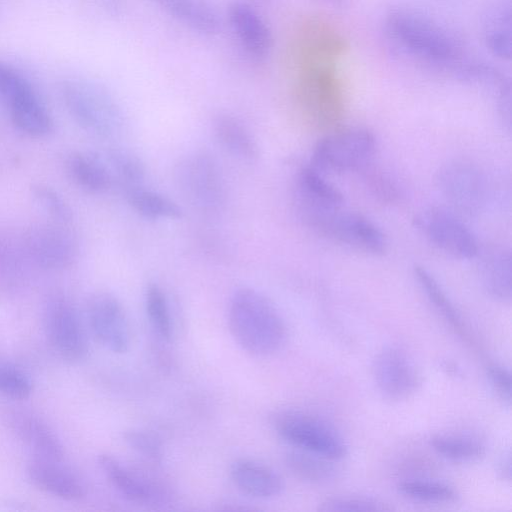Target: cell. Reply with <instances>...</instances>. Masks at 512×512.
Returning <instances> with one entry per match:
<instances>
[{
  "label": "cell",
  "mask_w": 512,
  "mask_h": 512,
  "mask_svg": "<svg viewBox=\"0 0 512 512\" xmlns=\"http://www.w3.org/2000/svg\"><path fill=\"white\" fill-rule=\"evenodd\" d=\"M384 29L395 52L418 64L455 74L465 62L460 39L445 25L419 10L392 9L386 15Z\"/></svg>",
  "instance_id": "6da1fadb"
},
{
  "label": "cell",
  "mask_w": 512,
  "mask_h": 512,
  "mask_svg": "<svg viewBox=\"0 0 512 512\" xmlns=\"http://www.w3.org/2000/svg\"><path fill=\"white\" fill-rule=\"evenodd\" d=\"M228 326L238 346L256 357L275 354L287 340V327L279 310L264 294L250 287L232 294Z\"/></svg>",
  "instance_id": "7a4b0ae2"
},
{
  "label": "cell",
  "mask_w": 512,
  "mask_h": 512,
  "mask_svg": "<svg viewBox=\"0 0 512 512\" xmlns=\"http://www.w3.org/2000/svg\"><path fill=\"white\" fill-rule=\"evenodd\" d=\"M60 94L69 115L85 131L107 138L122 130L124 114L121 106L97 82L69 78L62 82Z\"/></svg>",
  "instance_id": "3957f363"
},
{
  "label": "cell",
  "mask_w": 512,
  "mask_h": 512,
  "mask_svg": "<svg viewBox=\"0 0 512 512\" xmlns=\"http://www.w3.org/2000/svg\"><path fill=\"white\" fill-rule=\"evenodd\" d=\"M377 150L375 134L365 127L335 130L315 145L310 165L322 173L360 172L373 162Z\"/></svg>",
  "instance_id": "277c9868"
},
{
  "label": "cell",
  "mask_w": 512,
  "mask_h": 512,
  "mask_svg": "<svg viewBox=\"0 0 512 512\" xmlns=\"http://www.w3.org/2000/svg\"><path fill=\"white\" fill-rule=\"evenodd\" d=\"M297 95L302 109L318 126L334 127L341 119L344 101L334 62H303Z\"/></svg>",
  "instance_id": "5b68a950"
},
{
  "label": "cell",
  "mask_w": 512,
  "mask_h": 512,
  "mask_svg": "<svg viewBox=\"0 0 512 512\" xmlns=\"http://www.w3.org/2000/svg\"><path fill=\"white\" fill-rule=\"evenodd\" d=\"M435 184L449 209L460 216L479 215L487 207L491 195L486 173L468 160L443 164L436 172Z\"/></svg>",
  "instance_id": "8992f818"
},
{
  "label": "cell",
  "mask_w": 512,
  "mask_h": 512,
  "mask_svg": "<svg viewBox=\"0 0 512 512\" xmlns=\"http://www.w3.org/2000/svg\"><path fill=\"white\" fill-rule=\"evenodd\" d=\"M175 182L190 205L204 213L222 209L226 185L217 161L207 152L196 151L183 157L175 168Z\"/></svg>",
  "instance_id": "52a82bcc"
},
{
  "label": "cell",
  "mask_w": 512,
  "mask_h": 512,
  "mask_svg": "<svg viewBox=\"0 0 512 512\" xmlns=\"http://www.w3.org/2000/svg\"><path fill=\"white\" fill-rule=\"evenodd\" d=\"M0 99L8 109L12 123L21 132L36 138L52 133L53 119L32 84L1 60Z\"/></svg>",
  "instance_id": "ba28073f"
},
{
  "label": "cell",
  "mask_w": 512,
  "mask_h": 512,
  "mask_svg": "<svg viewBox=\"0 0 512 512\" xmlns=\"http://www.w3.org/2000/svg\"><path fill=\"white\" fill-rule=\"evenodd\" d=\"M276 433L293 447L334 461L343 459L348 447L339 432L322 418L299 410H282L273 416Z\"/></svg>",
  "instance_id": "9c48e42d"
},
{
  "label": "cell",
  "mask_w": 512,
  "mask_h": 512,
  "mask_svg": "<svg viewBox=\"0 0 512 512\" xmlns=\"http://www.w3.org/2000/svg\"><path fill=\"white\" fill-rule=\"evenodd\" d=\"M43 326L52 349L63 360L77 363L89 352V343L81 318L63 293H51L44 302Z\"/></svg>",
  "instance_id": "30bf717a"
},
{
  "label": "cell",
  "mask_w": 512,
  "mask_h": 512,
  "mask_svg": "<svg viewBox=\"0 0 512 512\" xmlns=\"http://www.w3.org/2000/svg\"><path fill=\"white\" fill-rule=\"evenodd\" d=\"M413 223L417 231L442 253L469 260L480 253L477 239L461 216L451 209L428 207L418 212Z\"/></svg>",
  "instance_id": "8fae6325"
},
{
  "label": "cell",
  "mask_w": 512,
  "mask_h": 512,
  "mask_svg": "<svg viewBox=\"0 0 512 512\" xmlns=\"http://www.w3.org/2000/svg\"><path fill=\"white\" fill-rule=\"evenodd\" d=\"M313 231L367 255L379 256L387 250V238L380 227L366 216L343 208L325 216Z\"/></svg>",
  "instance_id": "7c38bea8"
},
{
  "label": "cell",
  "mask_w": 512,
  "mask_h": 512,
  "mask_svg": "<svg viewBox=\"0 0 512 512\" xmlns=\"http://www.w3.org/2000/svg\"><path fill=\"white\" fill-rule=\"evenodd\" d=\"M105 478L125 500L143 506H164L172 501V491L160 480L136 470L111 454L98 455Z\"/></svg>",
  "instance_id": "4fadbf2b"
},
{
  "label": "cell",
  "mask_w": 512,
  "mask_h": 512,
  "mask_svg": "<svg viewBox=\"0 0 512 512\" xmlns=\"http://www.w3.org/2000/svg\"><path fill=\"white\" fill-rule=\"evenodd\" d=\"M293 204L300 221L312 230L324 216L343 207L344 197L324 173L309 164L295 176Z\"/></svg>",
  "instance_id": "5bb4252c"
},
{
  "label": "cell",
  "mask_w": 512,
  "mask_h": 512,
  "mask_svg": "<svg viewBox=\"0 0 512 512\" xmlns=\"http://www.w3.org/2000/svg\"><path fill=\"white\" fill-rule=\"evenodd\" d=\"M88 326L94 338L107 350L123 354L131 343V332L126 312L113 294L96 292L86 305Z\"/></svg>",
  "instance_id": "9a60e30c"
},
{
  "label": "cell",
  "mask_w": 512,
  "mask_h": 512,
  "mask_svg": "<svg viewBox=\"0 0 512 512\" xmlns=\"http://www.w3.org/2000/svg\"><path fill=\"white\" fill-rule=\"evenodd\" d=\"M372 372L378 391L391 401L409 398L421 383L414 361L398 346L383 348L373 361Z\"/></svg>",
  "instance_id": "2e32d148"
},
{
  "label": "cell",
  "mask_w": 512,
  "mask_h": 512,
  "mask_svg": "<svg viewBox=\"0 0 512 512\" xmlns=\"http://www.w3.org/2000/svg\"><path fill=\"white\" fill-rule=\"evenodd\" d=\"M24 250L30 260L48 270L70 267L77 257V243L66 230L52 225H37L24 235Z\"/></svg>",
  "instance_id": "e0dca14e"
},
{
  "label": "cell",
  "mask_w": 512,
  "mask_h": 512,
  "mask_svg": "<svg viewBox=\"0 0 512 512\" xmlns=\"http://www.w3.org/2000/svg\"><path fill=\"white\" fill-rule=\"evenodd\" d=\"M231 30L244 53L254 61L265 60L272 50L271 30L258 13L246 2H234L228 10Z\"/></svg>",
  "instance_id": "ac0fdd59"
},
{
  "label": "cell",
  "mask_w": 512,
  "mask_h": 512,
  "mask_svg": "<svg viewBox=\"0 0 512 512\" xmlns=\"http://www.w3.org/2000/svg\"><path fill=\"white\" fill-rule=\"evenodd\" d=\"M27 477L39 490L54 497L76 501L86 495L82 479L61 461L33 458L26 468Z\"/></svg>",
  "instance_id": "d6986e66"
},
{
  "label": "cell",
  "mask_w": 512,
  "mask_h": 512,
  "mask_svg": "<svg viewBox=\"0 0 512 512\" xmlns=\"http://www.w3.org/2000/svg\"><path fill=\"white\" fill-rule=\"evenodd\" d=\"M234 485L244 494L256 499H271L284 489L281 476L269 466L258 461L240 458L230 467Z\"/></svg>",
  "instance_id": "ffe728a7"
},
{
  "label": "cell",
  "mask_w": 512,
  "mask_h": 512,
  "mask_svg": "<svg viewBox=\"0 0 512 512\" xmlns=\"http://www.w3.org/2000/svg\"><path fill=\"white\" fill-rule=\"evenodd\" d=\"M511 0H494L485 9L482 36L486 48L495 57L509 61L512 54Z\"/></svg>",
  "instance_id": "44dd1931"
},
{
  "label": "cell",
  "mask_w": 512,
  "mask_h": 512,
  "mask_svg": "<svg viewBox=\"0 0 512 512\" xmlns=\"http://www.w3.org/2000/svg\"><path fill=\"white\" fill-rule=\"evenodd\" d=\"M12 425L35 458L62 461L64 447L41 418L31 413H17L13 416Z\"/></svg>",
  "instance_id": "7402d4cb"
},
{
  "label": "cell",
  "mask_w": 512,
  "mask_h": 512,
  "mask_svg": "<svg viewBox=\"0 0 512 512\" xmlns=\"http://www.w3.org/2000/svg\"><path fill=\"white\" fill-rule=\"evenodd\" d=\"M151 1L170 17L196 33L210 36L219 31V16L207 0Z\"/></svg>",
  "instance_id": "603a6c76"
},
{
  "label": "cell",
  "mask_w": 512,
  "mask_h": 512,
  "mask_svg": "<svg viewBox=\"0 0 512 512\" xmlns=\"http://www.w3.org/2000/svg\"><path fill=\"white\" fill-rule=\"evenodd\" d=\"M511 252L506 247L484 251L479 264L480 281L494 299L509 302L512 295Z\"/></svg>",
  "instance_id": "cb8c5ba5"
},
{
  "label": "cell",
  "mask_w": 512,
  "mask_h": 512,
  "mask_svg": "<svg viewBox=\"0 0 512 512\" xmlns=\"http://www.w3.org/2000/svg\"><path fill=\"white\" fill-rule=\"evenodd\" d=\"M213 134L218 143L232 156L252 162L259 156L256 139L244 123L229 113H219L212 121Z\"/></svg>",
  "instance_id": "d4e9b609"
},
{
  "label": "cell",
  "mask_w": 512,
  "mask_h": 512,
  "mask_svg": "<svg viewBox=\"0 0 512 512\" xmlns=\"http://www.w3.org/2000/svg\"><path fill=\"white\" fill-rule=\"evenodd\" d=\"M66 167L71 179L86 192L102 194L112 186L109 167L96 155L75 152L68 157Z\"/></svg>",
  "instance_id": "484cf974"
},
{
  "label": "cell",
  "mask_w": 512,
  "mask_h": 512,
  "mask_svg": "<svg viewBox=\"0 0 512 512\" xmlns=\"http://www.w3.org/2000/svg\"><path fill=\"white\" fill-rule=\"evenodd\" d=\"M122 190L129 206L146 219L175 220L182 217V208L177 202L144 184Z\"/></svg>",
  "instance_id": "4316f807"
},
{
  "label": "cell",
  "mask_w": 512,
  "mask_h": 512,
  "mask_svg": "<svg viewBox=\"0 0 512 512\" xmlns=\"http://www.w3.org/2000/svg\"><path fill=\"white\" fill-rule=\"evenodd\" d=\"M334 460L321 455L295 448L285 454L288 470L297 478L313 483L326 484L338 474Z\"/></svg>",
  "instance_id": "83f0119b"
},
{
  "label": "cell",
  "mask_w": 512,
  "mask_h": 512,
  "mask_svg": "<svg viewBox=\"0 0 512 512\" xmlns=\"http://www.w3.org/2000/svg\"><path fill=\"white\" fill-rule=\"evenodd\" d=\"M413 275L421 291L441 316L459 334L466 335L464 320L436 278L425 267L419 265L414 267Z\"/></svg>",
  "instance_id": "f1b7e54d"
},
{
  "label": "cell",
  "mask_w": 512,
  "mask_h": 512,
  "mask_svg": "<svg viewBox=\"0 0 512 512\" xmlns=\"http://www.w3.org/2000/svg\"><path fill=\"white\" fill-rule=\"evenodd\" d=\"M430 445L440 456L457 462L477 460L485 455L486 447L477 438L460 434H436Z\"/></svg>",
  "instance_id": "f546056e"
},
{
  "label": "cell",
  "mask_w": 512,
  "mask_h": 512,
  "mask_svg": "<svg viewBox=\"0 0 512 512\" xmlns=\"http://www.w3.org/2000/svg\"><path fill=\"white\" fill-rule=\"evenodd\" d=\"M364 187L377 201L394 205L405 197V191L398 178L391 172L373 165H367L360 172Z\"/></svg>",
  "instance_id": "4dcf8cb0"
},
{
  "label": "cell",
  "mask_w": 512,
  "mask_h": 512,
  "mask_svg": "<svg viewBox=\"0 0 512 512\" xmlns=\"http://www.w3.org/2000/svg\"><path fill=\"white\" fill-rule=\"evenodd\" d=\"M144 303L152 330L163 341H169L173 333V323L169 301L163 288L157 283H149L145 290Z\"/></svg>",
  "instance_id": "1f68e13d"
},
{
  "label": "cell",
  "mask_w": 512,
  "mask_h": 512,
  "mask_svg": "<svg viewBox=\"0 0 512 512\" xmlns=\"http://www.w3.org/2000/svg\"><path fill=\"white\" fill-rule=\"evenodd\" d=\"M398 491L414 500L430 503H450L458 498L454 487L430 480H406L398 484Z\"/></svg>",
  "instance_id": "d6a6232c"
},
{
  "label": "cell",
  "mask_w": 512,
  "mask_h": 512,
  "mask_svg": "<svg viewBox=\"0 0 512 512\" xmlns=\"http://www.w3.org/2000/svg\"><path fill=\"white\" fill-rule=\"evenodd\" d=\"M108 161L112 176L116 177L122 189L143 184L146 169L138 156L128 151L113 150L108 155Z\"/></svg>",
  "instance_id": "836d02e7"
},
{
  "label": "cell",
  "mask_w": 512,
  "mask_h": 512,
  "mask_svg": "<svg viewBox=\"0 0 512 512\" xmlns=\"http://www.w3.org/2000/svg\"><path fill=\"white\" fill-rule=\"evenodd\" d=\"M32 391V381L22 369L0 363V395L20 401L29 398Z\"/></svg>",
  "instance_id": "e575fe53"
},
{
  "label": "cell",
  "mask_w": 512,
  "mask_h": 512,
  "mask_svg": "<svg viewBox=\"0 0 512 512\" xmlns=\"http://www.w3.org/2000/svg\"><path fill=\"white\" fill-rule=\"evenodd\" d=\"M391 509L387 503L378 498L362 495H343L328 498L319 506V510L325 512H368L389 511Z\"/></svg>",
  "instance_id": "d590c367"
},
{
  "label": "cell",
  "mask_w": 512,
  "mask_h": 512,
  "mask_svg": "<svg viewBox=\"0 0 512 512\" xmlns=\"http://www.w3.org/2000/svg\"><path fill=\"white\" fill-rule=\"evenodd\" d=\"M123 440L141 457L154 463H161L164 449L162 442L154 434L140 429H129L123 433Z\"/></svg>",
  "instance_id": "8d00e7d4"
},
{
  "label": "cell",
  "mask_w": 512,
  "mask_h": 512,
  "mask_svg": "<svg viewBox=\"0 0 512 512\" xmlns=\"http://www.w3.org/2000/svg\"><path fill=\"white\" fill-rule=\"evenodd\" d=\"M31 190L36 201L55 221L66 224L72 220L69 205L53 188L44 184H36Z\"/></svg>",
  "instance_id": "74e56055"
},
{
  "label": "cell",
  "mask_w": 512,
  "mask_h": 512,
  "mask_svg": "<svg viewBox=\"0 0 512 512\" xmlns=\"http://www.w3.org/2000/svg\"><path fill=\"white\" fill-rule=\"evenodd\" d=\"M488 381L498 398L507 405L511 403V374L503 365L493 363L487 367Z\"/></svg>",
  "instance_id": "f35d334b"
},
{
  "label": "cell",
  "mask_w": 512,
  "mask_h": 512,
  "mask_svg": "<svg viewBox=\"0 0 512 512\" xmlns=\"http://www.w3.org/2000/svg\"><path fill=\"white\" fill-rule=\"evenodd\" d=\"M498 473L502 479L509 481L511 479V454L506 451L501 455L498 461Z\"/></svg>",
  "instance_id": "ab89813d"
},
{
  "label": "cell",
  "mask_w": 512,
  "mask_h": 512,
  "mask_svg": "<svg viewBox=\"0 0 512 512\" xmlns=\"http://www.w3.org/2000/svg\"><path fill=\"white\" fill-rule=\"evenodd\" d=\"M326 2L327 4H330L335 7H343L345 6L350 0H322Z\"/></svg>",
  "instance_id": "60d3db41"
},
{
  "label": "cell",
  "mask_w": 512,
  "mask_h": 512,
  "mask_svg": "<svg viewBox=\"0 0 512 512\" xmlns=\"http://www.w3.org/2000/svg\"><path fill=\"white\" fill-rule=\"evenodd\" d=\"M254 1H256V2H265L267 0H254Z\"/></svg>",
  "instance_id": "b9f144b4"
},
{
  "label": "cell",
  "mask_w": 512,
  "mask_h": 512,
  "mask_svg": "<svg viewBox=\"0 0 512 512\" xmlns=\"http://www.w3.org/2000/svg\"><path fill=\"white\" fill-rule=\"evenodd\" d=\"M0 258H1V249H0Z\"/></svg>",
  "instance_id": "7bdbcfd3"
}]
</instances>
